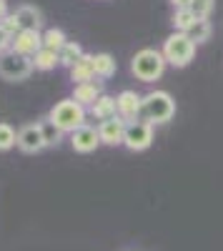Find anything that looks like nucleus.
Segmentation results:
<instances>
[{
    "label": "nucleus",
    "mask_w": 223,
    "mask_h": 251,
    "mask_svg": "<svg viewBox=\"0 0 223 251\" xmlns=\"http://www.w3.org/2000/svg\"><path fill=\"white\" fill-rule=\"evenodd\" d=\"M13 15L18 20L20 30H40L43 28V13H40L35 5H20Z\"/></svg>",
    "instance_id": "nucleus-12"
},
{
    "label": "nucleus",
    "mask_w": 223,
    "mask_h": 251,
    "mask_svg": "<svg viewBox=\"0 0 223 251\" xmlns=\"http://www.w3.org/2000/svg\"><path fill=\"white\" fill-rule=\"evenodd\" d=\"M100 96H103V93H100V86L93 80V83H80V86H73V96L70 98L75 103H80L83 108H90Z\"/></svg>",
    "instance_id": "nucleus-13"
},
{
    "label": "nucleus",
    "mask_w": 223,
    "mask_h": 251,
    "mask_svg": "<svg viewBox=\"0 0 223 251\" xmlns=\"http://www.w3.org/2000/svg\"><path fill=\"white\" fill-rule=\"evenodd\" d=\"M153 143V126L146 121H131L126 123V133H123V146L128 151H146Z\"/></svg>",
    "instance_id": "nucleus-6"
},
{
    "label": "nucleus",
    "mask_w": 223,
    "mask_h": 251,
    "mask_svg": "<svg viewBox=\"0 0 223 251\" xmlns=\"http://www.w3.org/2000/svg\"><path fill=\"white\" fill-rule=\"evenodd\" d=\"M8 50H13V33L0 23V55L8 53Z\"/></svg>",
    "instance_id": "nucleus-25"
},
{
    "label": "nucleus",
    "mask_w": 223,
    "mask_h": 251,
    "mask_svg": "<svg viewBox=\"0 0 223 251\" xmlns=\"http://www.w3.org/2000/svg\"><path fill=\"white\" fill-rule=\"evenodd\" d=\"M8 15H10V13H8V0H0V23H3Z\"/></svg>",
    "instance_id": "nucleus-27"
},
{
    "label": "nucleus",
    "mask_w": 223,
    "mask_h": 251,
    "mask_svg": "<svg viewBox=\"0 0 223 251\" xmlns=\"http://www.w3.org/2000/svg\"><path fill=\"white\" fill-rule=\"evenodd\" d=\"M66 46H68V38H66V33L60 30V28H48V30L43 33V48L60 53Z\"/></svg>",
    "instance_id": "nucleus-18"
},
{
    "label": "nucleus",
    "mask_w": 223,
    "mask_h": 251,
    "mask_svg": "<svg viewBox=\"0 0 223 251\" xmlns=\"http://www.w3.org/2000/svg\"><path fill=\"white\" fill-rule=\"evenodd\" d=\"M70 146H73V151H78V153H93L100 146L98 128H93V126H80L78 131L70 133Z\"/></svg>",
    "instance_id": "nucleus-10"
},
{
    "label": "nucleus",
    "mask_w": 223,
    "mask_h": 251,
    "mask_svg": "<svg viewBox=\"0 0 223 251\" xmlns=\"http://www.w3.org/2000/svg\"><path fill=\"white\" fill-rule=\"evenodd\" d=\"M58 58H60V66H66L70 71L75 63L83 58V48H80V43H75V40H68V46L58 53Z\"/></svg>",
    "instance_id": "nucleus-19"
},
{
    "label": "nucleus",
    "mask_w": 223,
    "mask_h": 251,
    "mask_svg": "<svg viewBox=\"0 0 223 251\" xmlns=\"http://www.w3.org/2000/svg\"><path fill=\"white\" fill-rule=\"evenodd\" d=\"M40 131H43V138H45V146H58L60 141H63V131L58 128V126L45 118V121H40Z\"/></svg>",
    "instance_id": "nucleus-21"
},
{
    "label": "nucleus",
    "mask_w": 223,
    "mask_h": 251,
    "mask_svg": "<svg viewBox=\"0 0 223 251\" xmlns=\"http://www.w3.org/2000/svg\"><path fill=\"white\" fill-rule=\"evenodd\" d=\"M55 66H60V58H58L55 50L40 48V50L33 55V68H38V71H53Z\"/></svg>",
    "instance_id": "nucleus-17"
},
{
    "label": "nucleus",
    "mask_w": 223,
    "mask_h": 251,
    "mask_svg": "<svg viewBox=\"0 0 223 251\" xmlns=\"http://www.w3.org/2000/svg\"><path fill=\"white\" fill-rule=\"evenodd\" d=\"M18 143V133L10 123H0V151H10Z\"/></svg>",
    "instance_id": "nucleus-23"
},
{
    "label": "nucleus",
    "mask_w": 223,
    "mask_h": 251,
    "mask_svg": "<svg viewBox=\"0 0 223 251\" xmlns=\"http://www.w3.org/2000/svg\"><path fill=\"white\" fill-rule=\"evenodd\" d=\"M40 48H43V33L40 30H20L13 35V50L20 55L33 58Z\"/></svg>",
    "instance_id": "nucleus-8"
},
{
    "label": "nucleus",
    "mask_w": 223,
    "mask_h": 251,
    "mask_svg": "<svg viewBox=\"0 0 223 251\" xmlns=\"http://www.w3.org/2000/svg\"><path fill=\"white\" fill-rule=\"evenodd\" d=\"M115 68H118V63H115V58L111 53H95L93 55V73H95V78L108 80V78L115 75Z\"/></svg>",
    "instance_id": "nucleus-15"
},
{
    "label": "nucleus",
    "mask_w": 223,
    "mask_h": 251,
    "mask_svg": "<svg viewBox=\"0 0 223 251\" xmlns=\"http://www.w3.org/2000/svg\"><path fill=\"white\" fill-rule=\"evenodd\" d=\"M176 116V100L166 91H151L140 100V121H146L151 126L168 123Z\"/></svg>",
    "instance_id": "nucleus-1"
},
{
    "label": "nucleus",
    "mask_w": 223,
    "mask_h": 251,
    "mask_svg": "<svg viewBox=\"0 0 223 251\" xmlns=\"http://www.w3.org/2000/svg\"><path fill=\"white\" fill-rule=\"evenodd\" d=\"M196 20H198V18H196L191 10H176L171 23H173V28H176L178 33H188V28L196 23Z\"/></svg>",
    "instance_id": "nucleus-22"
},
{
    "label": "nucleus",
    "mask_w": 223,
    "mask_h": 251,
    "mask_svg": "<svg viewBox=\"0 0 223 251\" xmlns=\"http://www.w3.org/2000/svg\"><path fill=\"white\" fill-rule=\"evenodd\" d=\"M123 133H126V121L120 116L108 118V121H100V126H98L100 143H106V146H120V143H123Z\"/></svg>",
    "instance_id": "nucleus-11"
},
{
    "label": "nucleus",
    "mask_w": 223,
    "mask_h": 251,
    "mask_svg": "<svg viewBox=\"0 0 223 251\" xmlns=\"http://www.w3.org/2000/svg\"><path fill=\"white\" fill-rule=\"evenodd\" d=\"M191 3H193V0H171V5H173L176 10H188Z\"/></svg>",
    "instance_id": "nucleus-26"
},
{
    "label": "nucleus",
    "mask_w": 223,
    "mask_h": 251,
    "mask_svg": "<svg viewBox=\"0 0 223 251\" xmlns=\"http://www.w3.org/2000/svg\"><path fill=\"white\" fill-rule=\"evenodd\" d=\"M131 71L138 80H143V83H153L158 80L160 75H163L166 71V58L160 50L156 48H143V50H138L131 60Z\"/></svg>",
    "instance_id": "nucleus-2"
},
{
    "label": "nucleus",
    "mask_w": 223,
    "mask_h": 251,
    "mask_svg": "<svg viewBox=\"0 0 223 251\" xmlns=\"http://www.w3.org/2000/svg\"><path fill=\"white\" fill-rule=\"evenodd\" d=\"M140 100H143V96H138L135 91H120V93L115 96L118 116L123 118L126 123L138 121V118H140Z\"/></svg>",
    "instance_id": "nucleus-9"
},
{
    "label": "nucleus",
    "mask_w": 223,
    "mask_h": 251,
    "mask_svg": "<svg viewBox=\"0 0 223 251\" xmlns=\"http://www.w3.org/2000/svg\"><path fill=\"white\" fill-rule=\"evenodd\" d=\"M18 149L23 153H40L45 149V138L43 131H40V123H28L18 131Z\"/></svg>",
    "instance_id": "nucleus-7"
},
{
    "label": "nucleus",
    "mask_w": 223,
    "mask_h": 251,
    "mask_svg": "<svg viewBox=\"0 0 223 251\" xmlns=\"http://www.w3.org/2000/svg\"><path fill=\"white\" fill-rule=\"evenodd\" d=\"M213 5H216V0H193L188 10H191L198 20H208L211 13H213Z\"/></svg>",
    "instance_id": "nucleus-24"
},
{
    "label": "nucleus",
    "mask_w": 223,
    "mask_h": 251,
    "mask_svg": "<svg viewBox=\"0 0 223 251\" xmlns=\"http://www.w3.org/2000/svg\"><path fill=\"white\" fill-rule=\"evenodd\" d=\"M90 113L98 118V121H108V118H115L118 116V106H115V98L113 96H100L93 106H90Z\"/></svg>",
    "instance_id": "nucleus-16"
},
{
    "label": "nucleus",
    "mask_w": 223,
    "mask_h": 251,
    "mask_svg": "<svg viewBox=\"0 0 223 251\" xmlns=\"http://www.w3.org/2000/svg\"><path fill=\"white\" fill-rule=\"evenodd\" d=\"M211 30H213V28H211V20H196V23L188 28L186 35L198 46V43H206V40L211 38Z\"/></svg>",
    "instance_id": "nucleus-20"
},
{
    "label": "nucleus",
    "mask_w": 223,
    "mask_h": 251,
    "mask_svg": "<svg viewBox=\"0 0 223 251\" xmlns=\"http://www.w3.org/2000/svg\"><path fill=\"white\" fill-rule=\"evenodd\" d=\"M48 118L63 133H73V131L80 128V126H86V108L80 106V103H75L73 98H63V100H58L55 106L50 108Z\"/></svg>",
    "instance_id": "nucleus-3"
},
{
    "label": "nucleus",
    "mask_w": 223,
    "mask_h": 251,
    "mask_svg": "<svg viewBox=\"0 0 223 251\" xmlns=\"http://www.w3.org/2000/svg\"><path fill=\"white\" fill-rule=\"evenodd\" d=\"M163 58L166 63H171L173 68H186L188 63L196 58V43L186 35V33H171L166 38V43H163Z\"/></svg>",
    "instance_id": "nucleus-4"
},
{
    "label": "nucleus",
    "mask_w": 223,
    "mask_h": 251,
    "mask_svg": "<svg viewBox=\"0 0 223 251\" xmlns=\"http://www.w3.org/2000/svg\"><path fill=\"white\" fill-rule=\"evenodd\" d=\"M33 73V58H25L15 50H8L0 55V78L8 83H20L30 78Z\"/></svg>",
    "instance_id": "nucleus-5"
},
{
    "label": "nucleus",
    "mask_w": 223,
    "mask_h": 251,
    "mask_svg": "<svg viewBox=\"0 0 223 251\" xmlns=\"http://www.w3.org/2000/svg\"><path fill=\"white\" fill-rule=\"evenodd\" d=\"M70 80H73V86H80V83H93V80H95V73H93V55L83 53V58H80L75 66L70 68Z\"/></svg>",
    "instance_id": "nucleus-14"
}]
</instances>
